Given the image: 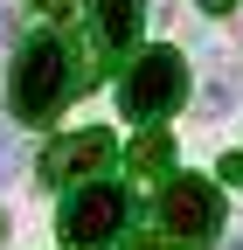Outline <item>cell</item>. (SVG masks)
Segmentation results:
<instances>
[{
	"mask_svg": "<svg viewBox=\"0 0 243 250\" xmlns=\"http://www.w3.org/2000/svg\"><path fill=\"white\" fill-rule=\"evenodd\" d=\"M77 90V62H70V42L63 35H35L21 56H14V77H7V111L21 125H49L56 111L70 104Z\"/></svg>",
	"mask_w": 243,
	"mask_h": 250,
	"instance_id": "1",
	"label": "cell"
},
{
	"mask_svg": "<svg viewBox=\"0 0 243 250\" xmlns=\"http://www.w3.org/2000/svg\"><path fill=\"white\" fill-rule=\"evenodd\" d=\"M181 98H188V62H181V49H146L125 70V83H118V111L139 118V125L167 118Z\"/></svg>",
	"mask_w": 243,
	"mask_h": 250,
	"instance_id": "2",
	"label": "cell"
},
{
	"mask_svg": "<svg viewBox=\"0 0 243 250\" xmlns=\"http://www.w3.org/2000/svg\"><path fill=\"white\" fill-rule=\"evenodd\" d=\"M160 229L174 243H216L223 236V195H216V181L174 174L160 188Z\"/></svg>",
	"mask_w": 243,
	"mask_h": 250,
	"instance_id": "3",
	"label": "cell"
},
{
	"mask_svg": "<svg viewBox=\"0 0 243 250\" xmlns=\"http://www.w3.org/2000/svg\"><path fill=\"white\" fill-rule=\"evenodd\" d=\"M118 229H125V188H77V195L63 202V243L70 250H111Z\"/></svg>",
	"mask_w": 243,
	"mask_h": 250,
	"instance_id": "4",
	"label": "cell"
},
{
	"mask_svg": "<svg viewBox=\"0 0 243 250\" xmlns=\"http://www.w3.org/2000/svg\"><path fill=\"white\" fill-rule=\"evenodd\" d=\"M111 160V132H70V139H49L42 146V174L49 181H83Z\"/></svg>",
	"mask_w": 243,
	"mask_h": 250,
	"instance_id": "5",
	"label": "cell"
},
{
	"mask_svg": "<svg viewBox=\"0 0 243 250\" xmlns=\"http://www.w3.org/2000/svg\"><path fill=\"white\" fill-rule=\"evenodd\" d=\"M90 21H98L104 49H132L146 28V0H90Z\"/></svg>",
	"mask_w": 243,
	"mask_h": 250,
	"instance_id": "6",
	"label": "cell"
},
{
	"mask_svg": "<svg viewBox=\"0 0 243 250\" xmlns=\"http://www.w3.org/2000/svg\"><path fill=\"white\" fill-rule=\"evenodd\" d=\"M167 160H174V146H167V132H146L132 139V174H167Z\"/></svg>",
	"mask_w": 243,
	"mask_h": 250,
	"instance_id": "7",
	"label": "cell"
},
{
	"mask_svg": "<svg viewBox=\"0 0 243 250\" xmlns=\"http://www.w3.org/2000/svg\"><path fill=\"white\" fill-rule=\"evenodd\" d=\"M229 104H236V77H216V83L202 90V111H208V118H223Z\"/></svg>",
	"mask_w": 243,
	"mask_h": 250,
	"instance_id": "8",
	"label": "cell"
},
{
	"mask_svg": "<svg viewBox=\"0 0 243 250\" xmlns=\"http://www.w3.org/2000/svg\"><path fill=\"white\" fill-rule=\"evenodd\" d=\"M216 181H229V188H243V153H223V160H216Z\"/></svg>",
	"mask_w": 243,
	"mask_h": 250,
	"instance_id": "9",
	"label": "cell"
},
{
	"mask_svg": "<svg viewBox=\"0 0 243 250\" xmlns=\"http://www.w3.org/2000/svg\"><path fill=\"white\" fill-rule=\"evenodd\" d=\"M14 153H21V146H14V139H7V132H0V181H7V174H14V167H21V160H14Z\"/></svg>",
	"mask_w": 243,
	"mask_h": 250,
	"instance_id": "10",
	"label": "cell"
},
{
	"mask_svg": "<svg viewBox=\"0 0 243 250\" xmlns=\"http://www.w3.org/2000/svg\"><path fill=\"white\" fill-rule=\"evenodd\" d=\"M7 42H14V7L0 0V49H7Z\"/></svg>",
	"mask_w": 243,
	"mask_h": 250,
	"instance_id": "11",
	"label": "cell"
},
{
	"mask_svg": "<svg viewBox=\"0 0 243 250\" xmlns=\"http://www.w3.org/2000/svg\"><path fill=\"white\" fill-rule=\"evenodd\" d=\"M195 7H208V14H229V7H236V0H195Z\"/></svg>",
	"mask_w": 243,
	"mask_h": 250,
	"instance_id": "12",
	"label": "cell"
},
{
	"mask_svg": "<svg viewBox=\"0 0 243 250\" xmlns=\"http://www.w3.org/2000/svg\"><path fill=\"white\" fill-rule=\"evenodd\" d=\"M125 250H167V243H160V236H139V243H125Z\"/></svg>",
	"mask_w": 243,
	"mask_h": 250,
	"instance_id": "13",
	"label": "cell"
},
{
	"mask_svg": "<svg viewBox=\"0 0 243 250\" xmlns=\"http://www.w3.org/2000/svg\"><path fill=\"white\" fill-rule=\"evenodd\" d=\"M35 7H49V14H56V7H70V0H35Z\"/></svg>",
	"mask_w": 243,
	"mask_h": 250,
	"instance_id": "14",
	"label": "cell"
},
{
	"mask_svg": "<svg viewBox=\"0 0 243 250\" xmlns=\"http://www.w3.org/2000/svg\"><path fill=\"white\" fill-rule=\"evenodd\" d=\"M229 250H243V236H229Z\"/></svg>",
	"mask_w": 243,
	"mask_h": 250,
	"instance_id": "15",
	"label": "cell"
}]
</instances>
